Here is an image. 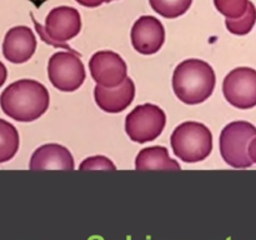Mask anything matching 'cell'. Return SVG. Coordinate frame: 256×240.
<instances>
[{
	"mask_svg": "<svg viewBox=\"0 0 256 240\" xmlns=\"http://www.w3.org/2000/svg\"><path fill=\"white\" fill-rule=\"evenodd\" d=\"M49 104L48 89L32 79L12 82L0 95V106L4 114L20 122L38 120L46 112Z\"/></svg>",
	"mask_w": 256,
	"mask_h": 240,
	"instance_id": "cell-1",
	"label": "cell"
},
{
	"mask_svg": "<svg viewBox=\"0 0 256 240\" xmlns=\"http://www.w3.org/2000/svg\"><path fill=\"white\" fill-rule=\"evenodd\" d=\"M112 2V0H108V2Z\"/></svg>",
	"mask_w": 256,
	"mask_h": 240,
	"instance_id": "cell-23",
	"label": "cell"
},
{
	"mask_svg": "<svg viewBox=\"0 0 256 240\" xmlns=\"http://www.w3.org/2000/svg\"><path fill=\"white\" fill-rule=\"evenodd\" d=\"M214 5L226 19H239L246 12L249 0H214Z\"/></svg>",
	"mask_w": 256,
	"mask_h": 240,
	"instance_id": "cell-18",
	"label": "cell"
},
{
	"mask_svg": "<svg viewBox=\"0 0 256 240\" xmlns=\"http://www.w3.org/2000/svg\"><path fill=\"white\" fill-rule=\"evenodd\" d=\"M170 144L178 159L190 164L199 162L212 154V134L202 122H185L175 128Z\"/></svg>",
	"mask_w": 256,
	"mask_h": 240,
	"instance_id": "cell-3",
	"label": "cell"
},
{
	"mask_svg": "<svg viewBox=\"0 0 256 240\" xmlns=\"http://www.w3.org/2000/svg\"><path fill=\"white\" fill-rule=\"evenodd\" d=\"M216 84V75L209 62L188 59L180 62L172 74V90L180 102L198 105L212 96Z\"/></svg>",
	"mask_w": 256,
	"mask_h": 240,
	"instance_id": "cell-2",
	"label": "cell"
},
{
	"mask_svg": "<svg viewBox=\"0 0 256 240\" xmlns=\"http://www.w3.org/2000/svg\"><path fill=\"white\" fill-rule=\"evenodd\" d=\"M135 84L129 76L115 88H104L96 84L94 88L95 102L102 112L116 114L130 106L135 98Z\"/></svg>",
	"mask_w": 256,
	"mask_h": 240,
	"instance_id": "cell-12",
	"label": "cell"
},
{
	"mask_svg": "<svg viewBox=\"0 0 256 240\" xmlns=\"http://www.w3.org/2000/svg\"><path fill=\"white\" fill-rule=\"evenodd\" d=\"M80 170H116L114 162L104 155H94L82 160L79 165Z\"/></svg>",
	"mask_w": 256,
	"mask_h": 240,
	"instance_id": "cell-19",
	"label": "cell"
},
{
	"mask_svg": "<svg viewBox=\"0 0 256 240\" xmlns=\"http://www.w3.org/2000/svg\"><path fill=\"white\" fill-rule=\"evenodd\" d=\"M75 2H78L80 5H82V6L98 8L102 4H104V2H106L108 0H75Z\"/></svg>",
	"mask_w": 256,
	"mask_h": 240,
	"instance_id": "cell-21",
	"label": "cell"
},
{
	"mask_svg": "<svg viewBox=\"0 0 256 240\" xmlns=\"http://www.w3.org/2000/svg\"><path fill=\"white\" fill-rule=\"evenodd\" d=\"M34 24L45 42L60 45L62 48H66L69 52H72L70 48L64 45V42H69L79 34L82 30V16L75 8L62 5V6L50 10L49 14L45 18L44 29L42 25L38 24L36 20H34Z\"/></svg>",
	"mask_w": 256,
	"mask_h": 240,
	"instance_id": "cell-5",
	"label": "cell"
},
{
	"mask_svg": "<svg viewBox=\"0 0 256 240\" xmlns=\"http://www.w3.org/2000/svg\"><path fill=\"white\" fill-rule=\"evenodd\" d=\"M36 50L34 32L25 25H18L8 30L2 42V55L12 64H22L32 59Z\"/></svg>",
	"mask_w": 256,
	"mask_h": 240,
	"instance_id": "cell-11",
	"label": "cell"
},
{
	"mask_svg": "<svg viewBox=\"0 0 256 240\" xmlns=\"http://www.w3.org/2000/svg\"><path fill=\"white\" fill-rule=\"evenodd\" d=\"M254 136H256V126L252 122L238 120L228 124L220 134V154L225 162L236 169L252 166L248 145Z\"/></svg>",
	"mask_w": 256,
	"mask_h": 240,
	"instance_id": "cell-4",
	"label": "cell"
},
{
	"mask_svg": "<svg viewBox=\"0 0 256 240\" xmlns=\"http://www.w3.org/2000/svg\"><path fill=\"white\" fill-rule=\"evenodd\" d=\"M75 162L68 148L60 144H45L38 148L30 158V170H74Z\"/></svg>",
	"mask_w": 256,
	"mask_h": 240,
	"instance_id": "cell-13",
	"label": "cell"
},
{
	"mask_svg": "<svg viewBox=\"0 0 256 240\" xmlns=\"http://www.w3.org/2000/svg\"><path fill=\"white\" fill-rule=\"evenodd\" d=\"M6 79H8L6 66H5V65L0 62V88L4 85V82H6Z\"/></svg>",
	"mask_w": 256,
	"mask_h": 240,
	"instance_id": "cell-22",
	"label": "cell"
},
{
	"mask_svg": "<svg viewBox=\"0 0 256 240\" xmlns=\"http://www.w3.org/2000/svg\"><path fill=\"white\" fill-rule=\"evenodd\" d=\"M248 155H249L250 160L256 164V136L252 138L248 145Z\"/></svg>",
	"mask_w": 256,
	"mask_h": 240,
	"instance_id": "cell-20",
	"label": "cell"
},
{
	"mask_svg": "<svg viewBox=\"0 0 256 240\" xmlns=\"http://www.w3.org/2000/svg\"><path fill=\"white\" fill-rule=\"evenodd\" d=\"M19 132L12 122L0 119V162H6L19 150Z\"/></svg>",
	"mask_w": 256,
	"mask_h": 240,
	"instance_id": "cell-15",
	"label": "cell"
},
{
	"mask_svg": "<svg viewBox=\"0 0 256 240\" xmlns=\"http://www.w3.org/2000/svg\"><path fill=\"white\" fill-rule=\"evenodd\" d=\"M256 22V8L252 2H249L245 14L239 19H226L225 25L232 34L246 35L252 30Z\"/></svg>",
	"mask_w": 256,
	"mask_h": 240,
	"instance_id": "cell-17",
	"label": "cell"
},
{
	"mask_svg": "<svg viewBox=\"0 0 256 240\" xmlns=\"http://www.w3.org/2000/svg\"><path fill=\"white\" fill-rule=\"evenodd\" d=\"M222 92L228 102L238 109L256 106V70L248 66L232 70L222 82Z\"/></svg>",
	"mask_w": 256,
	"mask_h": 240,
	"instance_id": "cell-8",
	"label": "cell"
},
{
	"mask_svg": "<svg viewBox=\"0 0 256 240\" xmlns=\"http://www.w3.org/2000/svg\"><path fill=\"white\" fill-rule=\"evenodd\" d=\"M132 44L142 55L156 54L165 42V28L158 18L142 15L132 28Z\"/></svg>",
	"mask_w": 256,
	"mask_h": 240,
	"instance_id": "cell-10",
	"label": "cell"
},
{
	"mask_svg": "<svg viewBox=\"0 0 256 240\" xmlns=\"http://www.w3.org/2000/svg\"><path fill=\"white\" fill-rule=\"evenodd\" d=\"M92 78L98 85L115 88L128 78V65L118 52L112 50H100L89 60Z\"/></svg>",
	"mask_w": 256,
	"mask_h": 240,
	"instance_id": "cell-9",
	"label": "cell"
},
{
	"mask_svg": "<svg viewBox=\"0 0 256 240\" xmlns=\"http://www.w3.org/2000/svg\"><path fill=\"white\" fill-rule=\"evenodd\" d=\"M149 4L162 18L176 19L190 9L192 0H149Z\"/></svg>",
	"mask_w": 256,
	"mask_h": 240,
	"instance_id": "cell-16",
	"label": "cell"
},
{
	"mask_svg": "<svg viewBox=\"0 0 256 240\" xmlns=\"http://www.w3.org/2000/svg\"><path fill=\"white\" fill-rule=\"evenodd\" d=\"M135 168L138 170H152V169H168L180 170L179 162L172 159L169 152L165 146H150L142 149L135 159Z\"/></svg>",
	"mask_w": 256,
	"mask_h": 240,
	"instance_id": "cell-14",
	"label": "cell"
},
{
	"mask_svg": "<svg viewBox=\"0 0 256 240\" xmlns=\"http://www.w3.org/2000/svg\"><path fill=\"white\" fill-rule=\"evenodd\" d=\"M48 78L55 89L72 92L85 82L86 72L75 52H58L48 62Z\"/></svg>",
	"mask_w": 256,
	"mask_h": 240,
	"instance_id": "cell-7",
	"label": "cell"
},
{
	"mask_svg": "<svg viewBox=\"0 0 256 240\" xmlns=\"http://www.w3.org/2000/svg\"><path fill=\"white\" fill-rule=\"evenodd\" d=\"M166 125V114L155 104H142L132 110L125 119V132L135 142L144 144L162 135Z\"/></svg>",
	"mask_w": 256,
	"mask_h": 240,
	"instance_id": "cell-6",
	"label": "cell"
}]
</instances>
